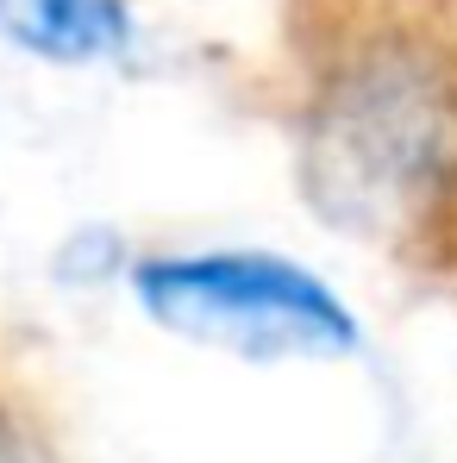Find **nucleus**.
<instances>
[{
  "mask_svg": "<svg viewBox=\"0 0 457 463\" xmlns=\"http://www.w3.org/2000/svg\"><path fill=\"white\" fill-rule=\"evenodd\" d=\"M307 194L364 238H420L457 207V44L382 32L307 113Z\"/></svg>",
  "mask_w": 457,
  "mask_h": 463,
  "instance_id": "1",
  "label": "nucleus"
},
{
  "mask_svg": "<svg viewBox=\"0 0 457 463\" xmlns=\"http://www.w3.org/2000/svg\"><path fill=\"white\" fill-rule=\"evenodd\" d=\"M138 301L169 332L238 357H345L364 338L313 269L270 250L157 257L138 269Z\"/></svg>",
  "mask_w": 457,
  "mask_h": 463,
  "instance_id": "2",
  "label": "nucleus"
},
{
  "mask_svg": "<svg viewBox=\"0 0 457 463\" xmlns=\"http://www.w3.org/2000/svg\"><path fill=\"white\" fill-rule=\"evenodd\" d=\"M0 32L44 63H107L132 44L126 0H0Z\"/></svg>",
  "mask_w": 457,
  "mask_h": 463,
  "instance_id": "3",
  "label": "nucleus"
},
{
  "mask_svg": "<svg viewBox=\"0 0 457 463\" xmlns=\"http://www.w3.org/2000/svg\"><path fill=\"white\" fill-rule=\"evenodd\" d=\"M0 463H38V451H32V445H19L13 432H0Z\"/></svg>",
  "mask_w": 457,
  "mask_h": 463,
  "instance_id": "4",
  "label": "nucleus"
}]
</instances>
